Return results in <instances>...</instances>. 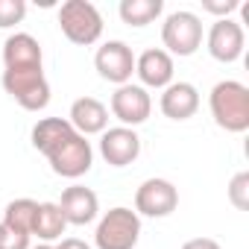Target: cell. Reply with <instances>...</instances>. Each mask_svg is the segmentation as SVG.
<instances>
[{"label":"cell","instance_id":"obj_1","mask_svg":"<svg viewBox=\"0 0 249 249\" xmlns=\"http://www.w3.org/2000/svg\"><path fill=\"white\" fill-rule=\"evenodd\" d=\"M208 108L220 129L226 132H246L249 129V88L237 79H223L208 94Z\"/></svg>","mask_w":249,"mask_h":249},{"label":"cell","instance_id":"obj_2","mask_svg":"<svg viewBox=\"0 0 249 249\" xmlns=\"http://www.w3.org/2000/svg\"><path fill=\"white\" fill-rule=\"evenodd\" d=\"M59 30L71 44L91 47L103 36V15L88 0H65L59 6Z\"/></svg>","mask_w":249,"mask_h":249},{"label":"cell","instance_id":"obj_3","mask_svg":"<svg viewBox=\"0 0 249 249\" xmlns=\"http://www.w3.org/2000/svg\"><path fill=\"white\" fill-rule=\"evenodd\" d=\"M3 91L27 111H41L50 103V82L44 68H3Z\"/></svg>","mask_w":249,"mask_h":249},{"label":"cell","instance_id":"obj_4","mask_svg":"<svg viewBox=\"0 0 249 249\" xmlns=\"http://www.w3.org/2000/svg\"><path fill=\"white\" fill-rule=\"evenodd\" d=\"M138 237H141V217L126 205L106 211L94 229L97 249H135Z\"/></svg>","mask_w":249,"mask_h":249},{"label":"cell","instance_id":"obj_5","mask_svg":"<svg viewBox=\"0 0 249 249\" xmlns=\"http://www.w3.org/2000/svg\"><path fill=\"white\" fill-rule=\"evenodd\" d=\"M161 41H164V53L170 56H194L199 47H202V21L199 15L188 12V9H179V12H170L161 24Z\"/></svg>","mask_w":249,"mask_h":249},{"label":"cell","instance_id":"obj_6","mask_svg":"<svg viewBox=\"0 0 249 249\" xmlns=\"http://www.w3.org/2000/svg\"><path fill=\"white\" fill-rule=\"evenodd\" d=\"M47 161L53 167L56 176L62 179H79L91 170L94 164V150H91V141L82 138L79 132L68 135L62 144H56L50 153H47Z\"/></svg>","mask_w":249,"mask_h":249},{"label":"cell","instance_id":"obj_7","mask_svg":"<svg viewBox=\"0 0 249 249\" xmlns=\"http://www.w3.org/2000/svg\"><path fill=\"white\" fill-rule=\"evenodd\" d=\"M179 208V191L167 179H144L135 191V214L138 217H170Z\"/></svg>","mask_w":249,"mask_h":249},{"label":"cell","instance_id":"obj_8","mask_svg":"<svg viewBox=\"0 0 249 249\" xmlns=\"http://www.w3.org/2000/svg\"><path fill=\"white\" fill-rule=\"evenodd\" d=\"M108 108L120 120V126L135 129V126H141V123H147V117L153 111V97H150L147 88L126 82V85H117V91L111 94Z\"/></svg>","mask_w":249,"mask_h":249},{"label":"cell","instance_id":"obj_9","mask_svg":"<svg viewBox=\"0 0 249 249\" xmlns=\"http://www.w3.org/2000/svg\"><path fill=\"white\" fill-rule=\"evenodd\" d=\"M94 68L106 82L114 85H126L135 73V53L126 41H106L97 53H94Z\"/></svg>","mask_w":249,"mask_h":249},{"label":"cell","instance_id":"obj_10","mask_svg":"<svg viewBox=\"0 0 249 249\" xmlns=\"http://www.w3.org/2000/svg\"><path fill=\"white\" fill-rule=\"evenodd\" d=\"M205 47L211 53V59L223 62V65H231L243 56V47H246V33L237 21L231 18H220L211 24L208 36H205Z\"/></svg>","mask_w":249,"mask_h":249},{"label":"cell","instance_id":"obj_11","mask_svg":"<svg viewBox=\"0 0 249 249\" xmlns=\"http://www.w3.org/2000/svg\"><path fill=\"white\" fill-rule=\"evenodd\" d=\"M100 156L111 167H126L141 156V138L129 126H111L100 135Z\"/></svg>","mask_w":249,"mask_h":249},{"label":"cell","instance_id":"obj_12","mask_svg":"<svg viewBox=\"0 0 249 249\" xmlns=\"http://www.w3.org/2000/svg\"><path fill=\"white\" fill-rule=\"evenodd\" d=\"M135 76L141 79V88H159L164 91L173 82V56L161 47H150L141 56H135Z\"/></svg>","mask_w":249,"mask_h":249},{"label":"cell","instance_id":"obj_13","mask_svg":"<svg viewBox=\"0 0 249 249\" xmlns=\"http://www.w3.org/2000/svg\"><path fill=\"white\" fill-rule=\"evenodd\" d=\"M59 208L68 220V226H88L97 220L100 214V199L91 188L85 185H71L62 191V199H59Z\"/></svg>","mask_w":249,"mask_h":249},{"label":"cell","instance_id":"obj_14","mask_svg":"<svg viewBox=\"0 0 249 249\" xmlns=\"http://www.w3.org/2000/svg\"><path fill=\"white\" fill-rule=\"evenodd\" d=\"M68 123L73 126V132H79L82 138L88 135H103L108 129V108L97 100V97H79L71 106Z\"/></svg>","mask_w":249,"mask_h":249},{"label":"cell","instance_id":"obj_15","mask_svg":"<svg viewBox=\"0 0 249 249\" xmlns=\"http://www.w3.org/2000/svg\"><path fill=\"white\" fill-rule=\"evenodd\" d=\"M159 108L170 120H188V117H194L199 111V91H196V85H191V82H170L161 91Z\"/></svg>","mask_w":249,"mask_h":249},{"label":"cell","instance_id":"obj_16","mask_svg":"<svg viewBox=\"0 0 249 249\" xmlns=\"http://www.w3.org/2000/svg\"><path fill=\"white\" fill-rule=\"evenodd\" d=\"M3 68H44V53L38 38L30 33H15L3 41Z\"/></svg>","mask_w":249,"mask_h":249},{"label":"cell","instance_id":"obj_17","mask_svg":"<svg viewBox=\"0 0 249 249\" xmlns=\"http://www.w3.org/2000/svg\"><path fill=\"white\" fill-rule=\"evenodd\" d=\"M68 135H73V126L68 123V117H41L36 126H33V147L38 153H50L56 144H62Z\"/></svg>","mask_w":249,"mask_h":249},{"label":"cell","instance_id":"obj_18","mask_svg":"<svg viewBox=\"0 0 249 249\" xmlns=\"http://www.w3.org/2000/svg\"><path fill=\"white\" fill-rule=\"evenodd\" d=\"M65 229H68V220H65L59 202H38V217H36L33 234L41 243H53V240H62Z\"/></svg>","mask_w":249,"mask_h":249},{"label":"cell","instance_id":"obj_19","mask_svg":"<svg viewBox=\"0 0 249 249\" xmlns=\"http://www.w3.org/2000/svg\"><path fill=\"white\" fill-rule=\"evenodd\" d=\"M36 217H38V202L30 199V196H21V199H12L6 208H3V226L33 237V226H36Z\"/></svg>","mask_w":249,"mask_h":249},{"label":"cell","instance_id":"obj_20","mask_svg":"<svg viewBox=\"0 0 249 249\" xmlns=\"http://www.w3.org/2000/svg\"><path fill=\"white\" fill-rule=\"evenodd\" d=\"M120 21L129 24V27H147L153 24L161 12H164V3L161 0H120Z\"/></svg>","mask_w":249,"mask_h":249},{"label":"cell","instance_id":"obj_21","mask_svg":"<svg viewBox=\"0 0 249 249\" xmlns=\"http://www.w3.org/2000/svg\"><path fill=\"white\" fill-rule=\"evenodd\" d=\"M27 18V3L24 0H0V30H9Z\"/></svg>","mask_w":249,"mask_h":249},{"label":"cell","instance_id":"obj_22","mask_svg":"<svg viewBox=\"0 0 249 249\" xmlns=\"http://www.w3.org/2000/svg\"><path fill=\"white\" fill-rule=\"evenodd\" d=\"M229 202L237 208V211H246L249 208V173H237L231 182H229Z\"/></svg>","mask_w":249,"mask_h":249},{"label":"cell","instance_id":"obj_23","mask_svg":"<svg viewBox=\"0 0 249 249\" xmlns=\"http://www.w3.org/2000/svg\"><path fill=\"white\" fill-rule=\"evenodd\" d=\"M0 249H30V237L0 223Z\"/></svg>","mask_w":249,"mask_h":249},{"label":"cell","instance_id":"obj_24","mask_svg":"<svg viewBox=\"0 0 249 249\" xmlns=\"http://www.w3.org/2000/svg\"><path fill=\"white\" fill-rule=\"evenodd\" d=\"M237 9H240V0H202V12L217 15V21L220 18H229Z\"/></svg>","mask_w":249,"mask_h":249},{"label":"cell","instance_id":"obj_25","mask_svg":"<svg viewBox=\"0 0 249 249\" xmlns=\"http://www.w3.org/2000/svg\"><path fill=\"white\" fill-rule=\"evenodd\" d=\"M182 249H223V246L217 240H211V237H194V240L182 243Z\"/></svg>","mask_w":249,"mask_h":249},{"label":"cell","instance_id":"obj_26","mask_svg":"<svg viewBox=\"0 0 249 249\" xmlns=\"http://www.w3.org/2000/svg\"><path fill=\"white\" fill-rule=\"evenodd\" d=\"M53 249H91V243H85V240H79V237H62Z\"/></svg>","mask_w":249,"mask_h":249},{"label":"cell","instance_id":"obj_27","mask_svg":"<svg viewBox=\"0 0 249 249\" xmlns=\"http://www.w3.org/2000/svg\"><path fill=\"white\" fill-rule=\"evenodd\" d=\"M30 249H53V243H38V246H30Z\"/></svg>","mask_w":249,"mask_h":249}]
</instances>
